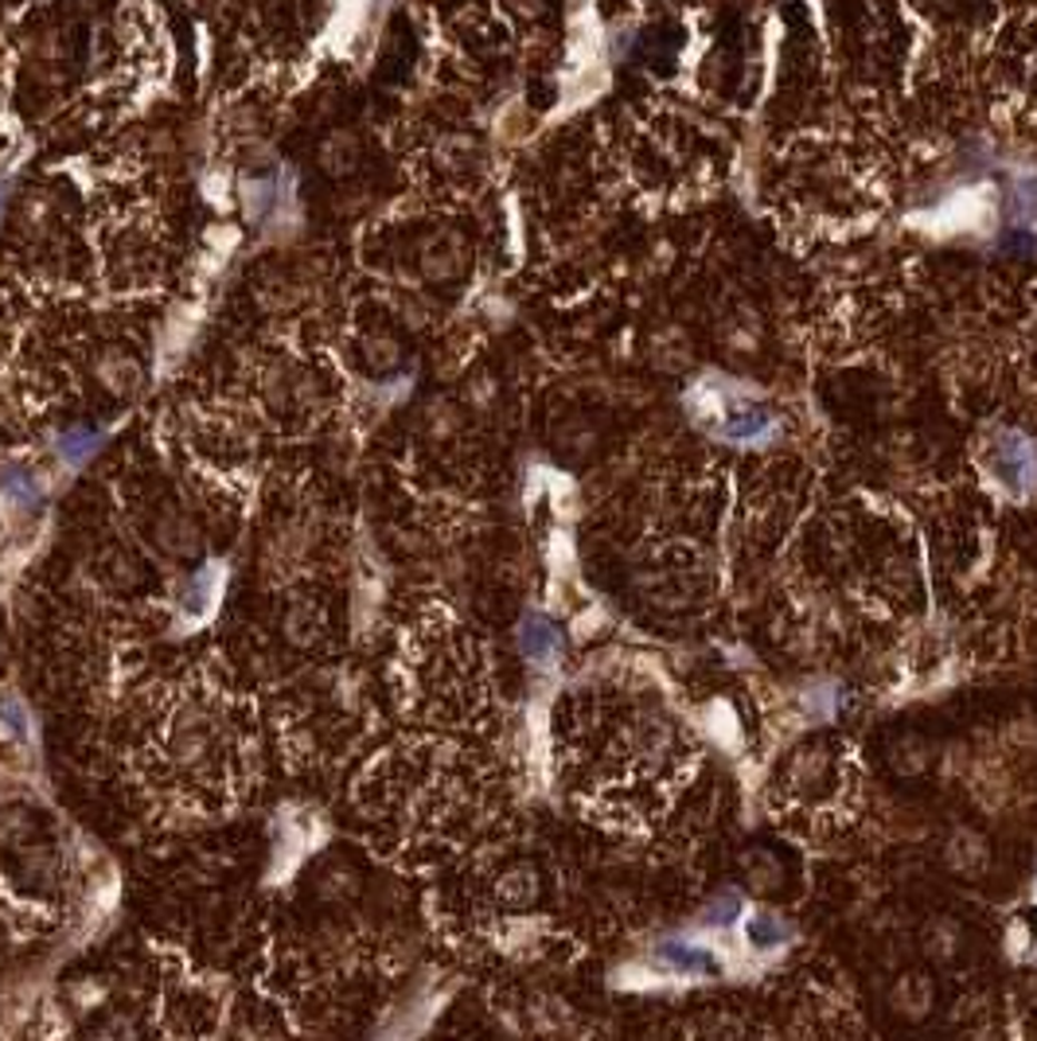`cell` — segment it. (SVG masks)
Here are the masks:
<instances>
[{
  "label": "cell",
  "instance_id": "2e32d148",
  "mask_svg": "<svg viewBox=\"0 0 1037 1041\" xmlns=\"http://www.w3.org/2000/svg\"><path fill=\"white\" fill-rule=\"evenodd\" d=\"M667 952V960L671 963H678L683 971H706L710 968V960H706V952L702 947H686V944H667L663 947Z\"/></svg>",
  "mask_w": 1037,
  "mask_h": 1041
},
{
  "label": "cell",
  "instance_id": "30bf717a",
  "mask_svg": "<svg viewBox=\"0 0 1037 1041\" xmlns=\"http://www.w3.org/2000/svg\"><path fill=\"white\" fill-rule=\"evenodd\" d=\"M39 838V823L31 812H23V807H4L0 812V846L4 851H20V846L36 843Z\"/></svg>",
  "mask_w": 1037,
  "mask_h": 1041
},
{
  "label": "cell",
  "instance_id": "9a60e30c",
  "mask_svg": "<svg viewBox=\"0 0 1037 1041\" xmlns=\"http://www.w3.org/2000/svg\"><path fill=\"white\" fill-rule=\"evenodd\" d=\"M215 597V578H211V570H203V573H195L192 581L184 586V601H187V609L192 612H199L203 605Z\"/></svg>",
  "mask_w": 1037,
  "mask_h": 1041
},
{
  "label": "cell",
  "instance_id": "9c48e42d",
  "mask_svg": "<svg viewBox=\"0 0 1037 1041\" xmlns=\"http://www.w3.org/2000/svg\"><path fill=\"white\" fill-rule=\"evenodd\" d=\"M0 495H4L12 508L31 511L43 500V484H39L28 469H20V464H8V469H0Z\"/></svg>",
  "mask_w": 1037,
  "mask_h": 1041
},
{
  "label": "cell",
  "instance_id": "5bb4252c",
  "mask_svg": "<svg viewBox=\"0 0 1037 1041\" xmlns=\"http://www.w3.org/2000/svg\"><path fill=\"white\" fill-rule=\"evenodd\" d=\"M94 445H98V433H90V430H67L59 438V453L67 456V461H82Z\"/></svg>",
  "mask_w": 1037,
  "mask_h": 1041
},
{
  "label": "cell",
  "instance_id": "277c9868",
  "mask_svg": "<svg viewBox=\"0 0 1037 1041\" xmlns=\"http://www.w3.org/2000/svg\"><path fill=\"white\" fill-rule=\"evenodd\" d=\"M153 539L172 558H195L203 550V531L187 511H164L153 527Z\"/></svg>",
  "mask_w": 1037,
  "mask_h": 1041
},
{
  "label": "cell",
  "instance_id": "4fadbf2b",
  "mask_svg": "<svg viewBox=\"0 0 1037 1041\" xmlns=\"http://www.w3.org/2000/svg\"><path fill=\"white\" fill-rule=\"evenodd\" d=\"M106 581L117 589H137L140 581H145V570H140V562L133 554H125V550H114L106 562Z\"/></svg>",
  "mask_w": 1037,
  "mask_h": 1041
},
{
  "label": "cell",
  "instance_id": "3957f363",
  "mask_svg": "<svg viewBox=\"0 0 1037 1041\" xmlns=\"http://www.w3.org/2000/svg\"><path fill=\"white\" fill-rule=\"evenodd\" d=\"M94 379H98V386H106L109 394H117V399H129V394H137L140 386H145V363H140L129 347L109 344L94 355Z\"/></svg>",
  "mask_w": 1037,
  "mask_h": 1041
},
{
  "label": "cell",
  "instance_id": "8992f818",
  "mask_svg": "<svg viewBox=\"0 0 1037 1041\" xmlns=\"http://www.w3.org/2000/svg\"><path fill=\"white\" fill-rule=\"evenodd\" d=\"M359 890H363V877H359V870L351 866V862H327L324 870L316 874V897L320 901H332V905H343V901L359 897Z\"/></svg>",
  "mask_w": 1037,
  "mask_h": 1041
},
{
  "label": "cell",
  "instance_id": "7c38bea8",
  "mask_svg": "<svg viewBox=\"0 0 1037 1041\" xmlns=\"http://www.w3.org/2000/svg\"><path fill=\"white\" fill-rule=\"evenodd\" d=\"M535 874H530L527 866H515V870H507L503 877H499V897L507 901V905H527L530 897H535Z\"/></svg>",
  "mask_w": 1037,
  "mask_h": 1041
},
{
  "label": "cell",
  "instance_id": "ba28073f",
  "mask_svg": "<svg viewBox=\"0 0 1037 1041\" xmlns=\"http://www.w3.org/2000/svg\"><path fill=\"white\" fill-rule=\"evenodd\" d=\"M281 632L288 636V644H316V636L324 632V612L316 601H293L281 620Z\"/></svg>",
  "mask_w": 1037,
  "mask_h": 1041
},
{
  "label": "cell",
  "instance_id": "8fae6325",
  "mask_svg": "<svg viewBox=\"0 0 1037 1041\" xmlns=\"http://www.w3.org/2000/svg\"><path fill=\"white\" fill-rule=\"evenodd\" d=\"M363 363L374 375H390V371L402 363V347H398V340L387 336V332H374V336L363 340Z\"/></svg>",
  "mask_w": 1037,
  "mask_h": 1041
},
{
  "label": "cell",
  "instance_id": "6da1fadb",
  "mask_svg": "<svg viewBox=\"0 0 1037 1041\" xmlns=\"http://www.w3.org/2000/svg\"><path fill=\"white\" fill-rule=\"evenodd\" d=\"M164 753L176 768L184 773H207L223 753V726L218 714L207 703L192 698L172 710L168 726H164Z\"/></svg>",
  "mask_w": 1037,
  "mask_h": 1041
},
{
  "label": "cell",
  "instance_id": "52a82bcc",
  "mask_svg": "<svg viewBox=\"0 0 1037 1041\" xmlns=\"http://www.w3.org/2000/svg\"><path fill=\"white\" fill-rule=\"evenodd\" d=\"M519 648L522 656L530 659V664H550L554 656H558L561 640L558 632H554V625L546 617H527L519 628Z\"/></svg>",
  "mask_w": 1037,
  "mask_h": 1041
},
{
  "label": "cell",
  "instance_id": "ac0fdd59",
  "mask_svg": "<svg viewBox=\"0 0 1037 1041\" xmlns=\"http://www.w3.org/2000/svg\"><path fill=\"white\" fill-rule=\"evenodd\" d=\"M4 199H8V180H0V212H4Z\"/></svg>",
  "mask_w": 1037,
  "mask_h": 1041
},
{
  "label": "cell",
  "instance_id": "7a4b0ae2",
  "mask_svg": "<svg viewBox=\"0 0 1037 1041\" xmlns=\"http://www.w3.org/2000/svg\"><path fill=\"white\" fill-rule=\"evenodd\" d=\"M265 399L277 414H304V410L316 402V383L304 375L301 367H288V363H270L262 375Z\"/></svg>",
  "mask_w": 1037,
  "mask_h": 1041
},
{
  "label": "cell",
  "instance_id": "5b68a950",
  "mask_svg": "<svg viewBox=\"0 0 1037 1041\" xmlns=\"http://www.w3.org/2000/svg\"><path fill=\"white\" fill-rule=\"evenodd\" d=\"M16 854H20V882H28L31 890H39V893L59 885V851H55V846L36 838V843L20 846Z\"/></svg>",
  "mask_w": 1037,
  "mask_h": 1041
},
{
  "label": "cell",
  "instance_id": "e0dca14e",
  "mask_svg": "<svg viewBox=\"0 0 1037 1041\" xmlns=\"http://www.w3.org/2000/svg\"><path fill=\"white\" fill-rule=\"evenodd\" d=\"M749 940H753L756 947H772L784 940V929H780L772 916H753V921H749Z\"/></svg>",
  "mask_w": 1037,
  "mask_h": 1041
}]
</instances>
